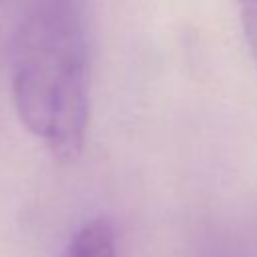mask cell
Wrapping results in <instances>:
<instances>
[{
  "label": "cell",
  "mask_w": 257,
  "mask_h": 257,
  "mask_svg": "<svg viewBox=\"0 0 257 257\" xmlns=\"http://www.w3.org/2000/svg\"><path fill=\"white\" fill-rule=\"evenodd\" d=\"M10 76L22 124L56 159H76L90 108V42L80 0L28 4L14 38Z\"/></svg>",
  "instance_id": "6da1fadb"
},
{
  "label": "cell",
  "mask_w": 257,
  "mask_h": 257,
  "mask_svg": "<svg viewBox=\"0 0 257 257\" xmlns=\"http://www.w3.org/2000/svg\"><path fill=\"white\" fill-rule=\"evenodd\" d=\"M62 257H118L114 227L102 217L86 221L70 237Z\"/></svg>",
  "instance_id": "7a4b0ae2"
},
{
  "label": "cell",
  "mask_w": 257,
  "mask_h": 257,
  "mask_svg": "<svg viewBox=\"0 0 257 257\" xmlns=\"http://www.w3.org/2000/svg\"><path fill=\"white\" fill-rule=\"evenodd\" d=\"M237 6H239L245 38L249 42L253 60L257 64V0H237Z\"/></svg>",
  "instance_id": "3957f363"
}]
</instances>
